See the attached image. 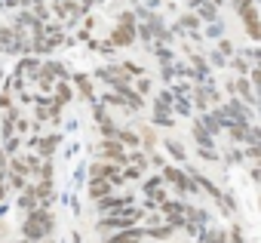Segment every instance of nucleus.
I'll list each match as a JSON object with an SVG mask.
<instances>
[{
  "mask_svg": "<svg viewBox=\"0 0 261 243\" xmlns=\"http://www.w3.org/2000/svg\"><path fill=\"white\" fill-rule=\"evenodd\" d=\"M22 234L28 237V240H40V237H46V234H53V215L46 212V209H31L28 212V218H25V225H22Z\"/></svg>",
  "mask_w": 261,
  "mask_h": 243,
  "instance_id": "f257e3e1",
  "label": "nucleus"
},
{
  "mask_svg": "<svg viewBox=\"0 0 261 243\" xmlns=\"http://www.w3.org/2000/svg\"><path fill=\"white\" fill-rule=\"evenodd\" d=\"M163 179H166V185H172L181 197H188V194H200V185L191 179L188 169H178V166L166 163V166H163Z\"/></svg>",
  "mask_w": 261,
  "mask_h": 243,
  "instance_id": "f03ea898",
  "label": "nucleus"
},
{
  "mask_svg": "<svg viewBox=\"0 0 261 243\" xmlns=\"http://www.w3.org/2000/svg\"><path fill=\"white\" fill-rule=\"evenodd\" d=\"M237 16H240V22H243L246 37L255 40V43H261V13H258V7H255V4H246L243 10H237Z\"/></svg>",
  "mask_w": 261,
  "mask_h": 243,
  "instance_id": "7ed1b4c3",
  "label": "nucleus"
},
{
  "mask_svg": "<svg viewBox=\"0 0 261 243\" xmlns=\"http://www.w3.org/2000/svg\"><path fill=\"white\" fill-rule=\"evenodd\" d=\"M98 154H101V160H111V163H120V166L129 163V151H126V145L120 139H101Z\"/></svg>",
  "mask_w": 261,
  "mask_h": 243,
  "instance_id": "20e7f679",
  "label": "nucleus"
},
{
  "mask_svg": "<svg viewBox=\"0 0 261 243\" xmlns=\"http://www.w3.org/2000/svg\"><path fill=\"white\" fill-rule=\"evenodd\" d=\"M89 179H108V182H114V185L126 182V179H123V169H120V163H111V160L92 163V166H89Z\"/></svg>",
  "mask_w": 261,
  "mask_h": 243,
  "instance_id": "39448f33",
  "label": "nucleus"
},
{
  "mask_svg": "<svg viewBox=\"0 0 261 243\" xmlns=\"http://www.w3.org/2000/svg\"><path fill=\"white\" fill-rule=\"evenodd\" d=\"M233 95H237V99H243L249 108H255V105H258V92H255L252 80H249V77H243V74H240V77H233Z\"/></svg>",
  "mask_w": 261,
  "mask_h": 243,
  "instance_id": "423d86ee",
  "label": "nucleus"
},
{
  "mask_svg": "<svg viewBox=\"0 0 261 243\" xmlns=\"http://www.w3.org/2000/svg\"><path fill=\"white\" fill-rule=\"evenodd\" d=\"M133 225H136L133 215H105L98 222V231L101 234H111V231H126V228H133Z\"/></svg>",
  "mask_w": 261,
  "mask_h": 243,
  "instance_id": "0eeeda50",
  "label": "nucleus"
},
{
  "mask_svg": "<svg viewBox=\"0 0 261 243\" xmlns=\"http://www.w3.org/2000/svg\"><path fill=\"white\" fill-rule=\"evenodd\" d=\"M136 37H139V31H136V28H129V25H117V28L111 31V37H108V40H111L114 46H133V43H136Z\"/></svg>",
  "mask_w": 261,
  "mask_h": 243,
  "instance_id": "6e6552de",
  "label": "nucleus"
},
{
  "mask_svg": "<svg viewBox=\"0 0 261 243\" xmlns=\"http://www.w3.org/2000/svg\"><path fill=\"white\" fill-rule=\"evenodd\" d=\"M145 234H148L145 228L133 225V228H126V231H114V237H108L105 243H142V237H145Z\"/></svg>",
  "mask_w": 261,
  "mask_h": 243,
  "instance_id": "1a4fd4ad",
  "label": "nucleus"
},
{
  "mask_svg": "<svg viewBox=\"0 0 261 243\" xmlns=\"http://www.w3.org/2000/svg\"><path fill=\"white\" fill-rule=\"evenodd\" d=\"M185 34H200V28H203V19L194 13V10H188V13H181L178 16V22H175Z\"/></svg>",
  "mask_w": 261,
  "mask_h": 243,
  "instance_id": "9d476101",
  "label": "nucleus"
},
{
  "mask_svg": "<svg viewBox=\"0 0 261 243\" xmlns=\"http://www.w3.org/2000/svg\"><path fill=\"white\" fill-rule=\"evenodd\" d=\"M191 133H194V142H197L200 148H215V139H212V133L203 127V120H194Z\"/></svg>",
  "mask_w": 261,
  "mask_h": 243,
  "instance_id": "9b49d317",
  "label": "nucleus"
},
{
  "mask_svg": "<svg viewBox=\"0 0 261 243\" xmlns=\"http://www.w3.org/2000/svg\"><path fill=\"white\" fill-rule=\"evenodd\" d=\"M114 191V182L108 179H89V200H101Z\"/></svg>",
  "mask_w": 261,
  "mask_h": 243,
  "instance_id": "f8f14e48",
  "label": "nucleus"
},
{
  "mask_svg": "<svg viewBox=\"0 0 261 243\" xmlns=\"http://www.w3.org/2000/svg\"><path fill=\"white\" fill-rule=\"evenodd\" d=\"M163 148H166V154H169L175 163H185V160H188V151H185V145H181V142L166 139V142H163Z\"/></svg>",
  "mask_w": 261,
  "mask_h": 243,
  "instance_id": "ddd939ff",
  "label": "nucleus"
},
{
  "mask_svg": "<svg viewBox=\"0 0 261 243\" xmlns=\"http://www.w3.org/2000/svg\"><path fill=\"white\" fill-rule=\"evenodd\" d=\"M218 10H221V7H215L212 0H209V4H203V7L197 10V16H200V19L209 25V22H218Z\"/></svg>",
  "mask_w": 261,
  "mask_h": 243,
  "instance_id": "4468645a",
  "label": "nucleus"
},
{
  "mask_svg": "<svg viewBox=\"0 0 261 243\" xmlns=\"http://www.w3.org/2000/svg\"><path fill=\"white\" fill-rule=\"evenodd\" d=\"M117 139H120L126 148H142V136H139V133H133V130H120V133H117Z\"/></svg>",
  "mask_w": 261,
  "mask_h": 243,
  "instance_id": "2eb2a0df",
  "label": "nucleus"
},
{
  "mask_svg": "<svg viewBox=\"0 0 261 243\" xmlns=\"http://www.w3.org/2000/svg\"><path fill=\"white\" fill-rule=\"evenodd\" d=\"M154 56H157L160 65H172V62H175V56H172V50H169L166 43H154Z\"/></svg>",
  "mask_w": 261,
  "mask_h": 243,
  "instance_id": "dca6fc26",
  "label": "nucleus"
},
{
  "mask_svg": "<svg viewBox=\"0 0 261 243\" xmlns=\"http://www.w3.org/2000/svg\"><path fill=\"white\" fill-rule=\"evenodd\" d=\"M74 86L80 89V95H83V99H89V102H92V83H89V77H86V74H74Z\"/></svg>",
  "mask_w": 261,
  "mask_h": 243,
  "instance_id": "f3484780",
  "label": "nucleus"
},
{
  "mask_svg": "<svg viewBox=\"0 0 261 243\" xmlns=\"http://www.w3.org/2000/svg\"><path fill=\"white\" fill-rule=\"evenodd\" d=\"M215 50H218V53H221V56H224V59H233V56H237V53H240V50H237V43H233V40H230V37H221V40H218V46H215Z\"/></svg>",
  "mask_w": 261,
  "mask_h": 243,
  "instance_id": "a211bd4d",
  "label": "nucleus"
},
{
  "mask_svg": "<svg viewBox=\"0 0 261 243\" xmlns=\"http://www.w3.org/2000/svg\"><path fill=\"white\" fill-rule=\"evenodd\" d=\"M56 145H59V136H46V139H37V142H34V148H40L43 157H49Z\"/></svg>",
  "mask_w": 261,
  "mask_h": 243,
  "instance_id": "6ab92c4d",
  "label": "nucleus"
},
{
  "mask_svg": "<svg viewBox=\"0 0 261 243\" xmlns=\"http://www.w3.org/2000/svg\"><path fill=\"white\" fill-rule=\"evenodd\" d=\"M172 231H175L172 225H154V228H148V234H151L154 240H169V237H172Z\"/></svg>",
  "mask_w": 261,
  "mask_h": 243,
  "instance_id": "aec40b11",
  "label": "nucleus"
},
{
  "mask_svg": "<svg viewBox=\"0 0 261 243\" xmlns=\"http://www.w3.org/2000/svg\"><path fill=\"white\" fill-rule=\"evenodd\" d=\"M129 163H136V166H142V169H145V166L151 163V154H145L142 148H133V151H129Z\"/></svg>",
  "mask_w": 261,
  "mask_h": 243,
  "instance_id": "412c9836",
  "label": "nucleus"
},
{
  "mask_svg": "<svg viewBox=\"0 0 261 243\" xmlns=\"http://www.w3.org/2000/svg\"><path fill=\"white\" fill-rule=\"evenodd\" d=\"M203 37L221 40V37H224V25H221V19H218V22H209V25H206V31H203Z\"/></svg>",
  "mask_w": 261,
  "mask_h": 243,
  "instance_id": "4be33fe9",
  "label": "nucleus"
},
{
  "mask_svg": "<svg viewBox=\"0 0 261 243\" xmlns=\"http://www.w3.org/2000/svg\"><path fill=\"white\" fill-rule=\"evenodd\" d=\"M117 22H120V25H129V28H139V13H133V10H123V13L117 16Z\"/></svg>",
  "mask_w": 261,
  "mask_h": 243,
  "instance_id": "5701e85b",
  "label": "nucleus"
},
{
  "mask_svg": "<svg viewBox=\"0 0 261 243\" xmlns=\"http://www.w3.org/2000/svg\"><path fill=\"white\" fill-rule=\"evenodd\" d=\"M142 173H145V169H142V166H136V163H126V166H123V179H126V182H139V179H142Z\"/></svg>",
  "mask_w": 261,
  "mask_h": 243,
  "instance_id": "b1692460",
  "label": "nucleus"
},
{
  "mask_svg": "<svg viewBox=\"0 0 261 243\" xmlns=\"http://www.w3.org/2000/svg\"><path fill=\"white\" fill-rule=\"evenodd\" d=\"M243 151H246V160H252V163H258V160H261V145H258V142H246V148H243Z\"/></svg>",
  "mask_w": 261,
  "mask_h": 243,
  "instance_id": "393cba45",
  "label": "nucleus"
},
{
  "mask_svg": "<svg viewBox=\"0 0 261 243\" xmlns=\"http://www.w3.org/2000/svg\"><path fill=\"white\" fill-rule=\"evenodd\" d=\"M56 102H59V105H68V102H71V86H68V83H59V86H56Z\"/></svg>",
  "mask_w": 261,
  "mask_h": 243,
  "instance_id": "a878e982",
  "label": "nucleus"
},
{
  "mask_svg": "<svg viewBox=\"0 0 261 243\" xmlns=\"http://www.w3.org/2000/svg\"><path fill=\"white\" fill-rule=\"evenodd\" d=\"M194 99H178L175 95V114H185V117H191V111H194V105H191Z\"/></svg>",
  "mask_w": 261,
  "mask_h": 243,
  "instance_id": "bb28decb",
  "label": "nucleus"
},
{
  "mask_svg": "<svg viewBox=\"0 0 261 243\" xmlns=\"http://www.w3.org/2000/svg\"><path fill=\"white\" fill-rule=\"evenodd\" d=\"M142 145H145V151H148V154L154 151V145H157V136H154V130H145V133H142Z\"/></svg>",
  "mask_w": 261,
  "mask_h": 243,
  "instance_id": "cd10ccee",
  "label": "nucleus"
},
{
  "mask_svg": "<svg viewBox=\"0 0 261 243\" xmlns=\"http://www.w3.org/2000/svg\"><path fill=\"white\" fill-rule=\"evenodd\" d=\"M249 80H252V86H255V92H258V102H261V68H258V65L249 71Z\"/></svg>",
  "mask_w": 261,
  "mask_h": 243,
  "instance_id": "c85d7f7f",
  "label": "nucleus"
},
{
  "mask_svg": "<svg viewBox=\"0 0 261 243\" xmlns=\"http://www.w3.org/2000/svg\"><path fill=\"white\" fill-rule=\"evenodd\" d=\"M151 86H154V83H151V77H145V74H142V77H136V89H139L142 95H148V92H151Z\"/></svg>",
  "mask_w": 261,
  "mask_h": 243,
  "instance_id": "c756f323",
  "label": "nucleus"
},
{
  "mask_svg": "<svg viewBox=\"0 0 261 243\" xmlns=\"http://www.w3.org/2000/svg\"><path fill=\"white\" fill-rule=\"evenodd\" d=\"M123 68H126V74H133V77H142L145 74L142 65H136V62H123Z\"/></svg>",
  "mask_w": 261,
  "mask_h": 243,
  "instance_id": "7c9ffc66",
  "label": "nucleus"
},
{
  "mask_svg": "<svg viewBox=\"0 0 261 243\" xmlns=\"http://www.w3.org/2000/svg\"><path fill=\"white\" fill-rule=\"evenodd\" d=\"M249 142H258L261 145V127H255V124L249 127Z\"/></svg>",
  "mask_w": 261,
  "mask_h": 243,
  "instance_id": "2f4dec72",
  "label": "nucleus"
},
{
  "mask_svg": "<svg viewBox=\"0 0 261 243\" xmlns=\"http://www.w3.org/2000/svg\"><path fill=\"white\" fill-rule=\"evenodd\" d=\"M151 166H157V169L163 173V166H166V160H163L160 154H154V151H151Z\"/></svg>",
  "mask_w": 261,
  "mask_h": 243,
  "instance_id": "473e14b6",
  "label": "nucleus"
},
{
  "mask_svg": "<svg viewBox=\"0 0 261 243\" xmlns=\"http://www.w3.org/2000/svg\"><path fill=\"white\" fill-rule=\"evenodd\" d=\"M227 237H230V243H243V231H240L237 225L230 228V234H227Z\"/></svg>",
  "mask_w": 261,
  "mask_h": 243,
  "instance_id": "72a5a7b5",
  "label": "nucleus"
},
{
  "mask_svg": "<svg viewBox=\"0 0 261 243\" xmlns=\"http://www.w3.org/2000/svg\"><path fill=\"white\" fill-rule=\"evenodd\" d=\"M203 4H209V0H185V7H188V10H194V13H197Z\"/></svg>",
  "mask_w": 261,
  "mask_h": 243,
  "instance_id": "f704fd0d",
  "label": "nucleus"
},
{
  "mask_svg": "<svg viewBox=\"0 0 261 243\" xmlns=\"http://www.w3.org/2000/svg\"><path fill=\"white\" fill-rule=\"evenodd\" d=\"M19 145H22L19 139H10V142H7V154H16V151H19Z\"/></svg>",
  "mask_w": 261,
  "mask_h": 243,
  "instance_id": "c9c22d12",
  "label": "nucleus"
},
{
  "mask_svg": "<svg viewBox=\"0 0 261 243\" xmlns=\"http://www.w3.org/2000/svg\"><path fill=\"white\" fill-rule=\"evenodd\" d=\"M10 182H13V188H25V179L16 176V173H10Z\"/></svg>",
  "mask_w": 261,
  "mask_h": 243,
  "instance_id": "e433bc0d",
  "label": "nucleus"
},
{
  "mask_svg": "<svg viewBox=\"0 0 261 243\" xmlns=\"http://www.w3.org/2000/svg\"><path fill=\"white\" fill-rule=\"evenodd\" d=\"M246 4H255V0H230V7H233V10H243Z\"/></svg>",
  "mask_w": 261,
  "mask_h": 243,
  "instance_id": "4c0bfd02",
  "label": "nucleus"
},
{
  "mask_svg": "<svg viewBox=\"0 0 261 243\" xmlns=\"http://www.w3.org/2000/svg\"><path fill=\"white\" fill-rule=\"evenodd\" d=\"M10 105H13V102H10V89H7L4 95H0V108H10Z\"/></svg>",
  "mask_w": 261,
  "mask_h": 243,
  "instance_id": "58836bf2",
  "label": "nucleus"
},
{
  "mask_svg": "<svg viewBox=\"0 0 261 243\" xmlns=\"http://www.w3.org/2000/svg\"><path fill=\"white\" fill-rule=\"evenodd\" d=\"M4 194H7V191H4V173H0V200H4Z\"/></svg>",
  "mask_w": 261,
  "mask_h": 243,
  "instance_id": "ea45409f",
  "label": "nucleus"
},
{
  "mask_svg": "<svg viewBox=\"0 0 261 243\" xmlns=\"http://www.w3.org/2000/svg\"><path fill=\"white\" fill-rule=\"evenodd\" d=\"M212 4H215V7H224V4H227V0H212Z\"/></svg>",
  "mask_w": 261,
  "mask_h": 243,
  "instance_id": "a19ab883",
  "label": "nucleus"
},
{
  "mask_svg": "<svg viewBox=\"0 0 261 243\" xmlns=\"http://www.w3.org/2000/svg\"><path fill=\"white\" fill-rule=\"evenodd\" d=\"M258 206H261V197H258Z\"/></svg>",
  "mask_w": 261,
  "mask_h": 243,
  "instance_id": "79ce46f5",
  "label": "nucleus"
},
{
  "mask_svg": "<svg viewBox=\"0 0 261 243\" xmlns=\"http://www.w3.org/2000/svg\"><path fill=\"white\" fill-rule=\"evenodd\" d=\"M258 68H261V62H258Z\"/></svg>",
  "mask_w": 261,
  "mask_h": 243,
  "instance_id": "37998d69",
  "label": "nucleus"
}]
</instances>
